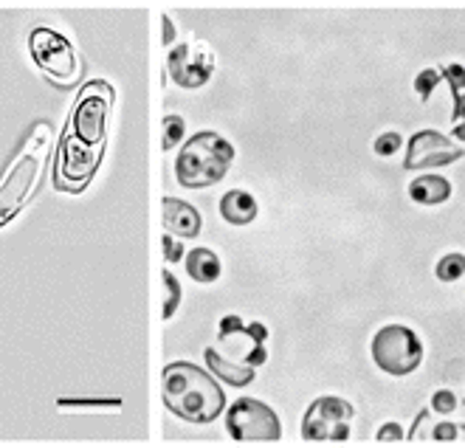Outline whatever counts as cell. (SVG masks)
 <instances>
[{"mask_svg":"<svg viewBox=\"0 0 465 448\" xmlns=\"http://www.w3.org/2000/svg\"><path fill=\"white\" fill-rule=\"evenodd\" d=\"M161 401L178 420L209 426L226 414V392L209 370L193 361H173L161 373Z\"/></svg>","mask_w":465,"mask_h":448,"instance_id":"6da1fadb","label":"cell"},{"mask_svg":"<svg viewBox=\"0 0 465 448\" xmlns=\"http://www.w3.org/2000/svg\"><path fill=\"white\" fill-rule=\"evenodd\" d=\"M51 138H54L51 124L37 122L29 138H25L23 150L17 153V158L9 164L6 175L0 178V229L23 212V206L32 201L35 189L40 186L51 153Z\"/></svg>","mask_w":465,"mask_h":448,"instance_id":"7a4b0ae2","label":"cell"},{"mask_svg":"<svg viewBox=\"0 0 465 448\" xmlns=\"http://www.w3.org/2000/svg\"><path fill=\"white\" fill-rule=\"evenodd\" d=\"M234 164V144L214 130H201L181 144L175 158V181L183 189H206L221 184Z\"/></svg>","mask_w":465,"mask_h":448,"instance_id":"3957f363","label":"cell"},{"mask_svg":"<svg viewBox=\"0 0 465 448\" xmlns=\"http://www.w3.org/2000/svg\"><path fill=\"white\" fill-rule=\"evenodd\" d=\"M370 353L378 370L387 375L403 378L412 375L423 363V342L420 335L406 324H384L370 342Z\"/></svg>","mask_w":465,"mask_h":448,"instance_id":"277c9868","label":"cell"},{"mask_svg":"<svg viewBox=\"0 0 465 448\" xmlns=\"http://www.w3.org/2000/svg\"><path fill=\"white\" fill-rule=\"evenodd\" d=\"M114 88L104 79H94L79 91L76 105L71 110V133L91 147H104L107 138V119L114 107Z\"/></svg>","mask_w":465,"mask_h":448,"instance_id":"5b68a950","label":"cell"},{"mask_svg":"<svg viewBox=\"0 0 465 448\" xmlns=\"http://www.w3.org/2000/svg\"><path fill=\"white\" fill-rule=\"evenodd\" d=\"M226 432L240 443H273L282 437V420L257 398H237L226 406Z\"/></svg>","mask_w":465,"mask_h":448,"instance_id":"8992f818","label":"cell"},{"mask_svg":"<svg viewBox=\"0 0 465 448\" xmlns=\"http://www.w3.org/2000/svg\"><path fill=\"white\" fill-rule=\"evenodd\" d=\"M268 327L262 322H242L240 316H223L217 324V344L221 353L245 367H262L268 361Z\"/></svg>","mask_w":465,"mask_h":448,"instance_id":"52a82bcc","label":"cell"},{"mask_svg":"<svg viewBox=\"0 0 465 448\" xmlns=\"http://www.w3.org/2000/svg\"><path fill=\"white\" fill-rule=\"evenodd\" d=\"M352 420H355V409L350 401H344L339 395H322L302 414V437L311 443L350 440Z\"/></svg>","mask_w":465,"mask_h":448,"instance_id":"ba28073f","label":"cell"},{"mask_svg":"<svg viewBox=\"0 0 465 448\" xmlns=\"http://www.w3.org/2000/svg\"><path fill=\"white\" fill-rule=\"evenodd\" d=\"M102 155L104 147H91L65 130L57 150V166H54V186L65 192H82L91 184Z\"/></svg>","mask_w":465,"mask_h":448,"instance_id":"9c48e42d","label":"cell"},{"mask_svg":"<svg viewBox=\"0 0 465 448\" xmlns=\"http://www.w3.org/2000/svg\"><path fill=\"white\" fill-rule=\"evenodd\" d=\"M29 51H32V60L37 63V68H43L54 82L71 85V82L79 76V57H76L71 40L63 37L60 32L48 29V25H37V29L29 35Z\"/></svg>","mask_w":465,"mask_h":448,"instance_id":"30bf717a","label":"cell"},{"mask_svg":"<svg viewBox=\"0 0 465 448\" xmlns=\"http://www.w3.org/2000/svg\"><path fill=\"white\" fill-rule=\"evenodd\" d=\"M217 60L203 43H181L167 54V74L183 91H198L214 76Z\"/></svg>","mask_w":465,"mask_h":448,"instance_id":"8fae6325","label":"cell"},{"mask_svg":"<svg viewBox=\"0 0 465 448\" xmlns=\"http://www.w3.org/2000/svg\"><path fill=\"white\" fill-rule=\"evenodd\" d=\"M465 155V147L457 144V138H449L440 130H420L406 142L403 170H437L449 166Z\"/></svg>","mask_w":465,"mask_h":448,"instance_id":"7c38bea8","label":"cell"},{"mask_svg":"<svg viewBox=\"0 0 465 448\" xmlns=\"http://www.w3.org/2000/svg\"><path fill=\"white\" fill-rule=\"evenodd\" d=\"M161 223H163V232L175 234L181 240H193L203 229L201 212L181 198H163L161 201Z\"/></svg>","mask_w":465,"mask_h":448,"instance_id":"4fadbf2b","label":"cell"},{"mask_svg":"<svg viewBox=\"0 0 465 448\" xmlns=\"http://www.w3.org/2000/svg\"><path fill=\"white\" fill-rule=\"evenodd\" d=\"M203 361H206L209 373H212L217 381H223L226 386H234V389L252 386L254 378H257V370H254V367H245V363H237V361L226 358L221 350H214V347H209V350L203 353Z\"/></svg>","mask_w":465,"mask_h":448,"instance_id":"5bb4252c","label":"cell"},{"mask_svg":"<svg viewBox=\"0 0 465 448\" xmlns=\"http://www.w3.org/2000/svg\"><path fill=\"white\" fill-rule=\"evenodd\" d=\"M260 214V204L252 192L245 189H229L221 198V217L232 226H249Z\"/></svg>","mask_w":465,"mask_h":448,"instance_id":"9a60e30c","label":"cell"},{"mask_svg":"<svg viewBox=\"0 0 465 448\" xmlns=\"http://www.w3.org/2000/svg\"><path fill=\"white\" fill-rule=\"evenodd\" d=\"M451 192H454L451 181L443 178V175H434V173L420 175V178H415L412 184H409V198H412L415 204H420V206H440V204H446L451 198Z\"/></svg>","mask_w":465,"mask_h":448,"instance_id":"2e32d148","label":"cell"},{"mask_svg":"<svg viewBox=\"0 0 465 448\" xmlns=\"http://www.w3.org/2000/svg\"><path fill=\"white\" fill-rule=\"evenodd\" d=\"M186 274L195 279V283L201 285H209V283H217L223 274V265H221V257L214 254L212 248H193L186 251Z\"/></svg>","mask_w":465,"mask_h":448,"instance_id":"e0dca14e","label":"cell"},{"mask_svg":"<svg viewBox=\"0 0 465 448\" xmlns=\"http://www.w3.org/2000/svg\"><path fill=\"white\" fill-rule=\"evenodd\" d=\"M161 288H163V304H161V319L163 322H170L175 314H178V307H181V283L175 279V274L170 268H163L161 271Z\"/></svg>","mask_w":465,"mask_h":448,"instance_id":"ac0fdd59","label":"cell"},{"mask_svg":"<svg viewBox=\"0 0 465 448\" xmlns=\"http://www.w3.org/2000/svg\"><path fill=\"white\" fill-rule=\"evenodd\" d=\"M183 135H186V122L175 114L170 116H163V130H161V147L163 150H173L183 142Z\"/></svg>","mask_w":465,"mask_h":448,"instance_id":"d6986e66","label":"cell"},{"mask_svg":"<svg viewBox=\"0 0 465 448\" xmlns=\"http://www.w3.org/2000/svg\"><path fill=\"white\" fill-rule=\"evenodd\" d=\"M434 274L440 283H457V279L465 274V254H457V251L454 254H446L440 263H437Z\"/></svg>","mask_w":465,"mask_h":448,"instance_id":"ffe728a7","label":"cell"},{"mask_svg":"<svg viewBox=\"0 0 465 448\" xmlns=\"http://www.w3.org/2000/svg\"><path fill=\"white\" fill-rule=\"evenodd\" d=\"M440 82H443V76H440V71H437V68H426V71H420V74L415 76V91H418L420 102H429V99H431V94H434V88L440 85Z\"/></svg>","mask_w":465,"mask_h":448,"instance_id":"44dd1931","label":"cell"},{"mask_svg":"<svg viewBox=\"0 0 465 448\" xmlns=\"http://www.w3.org/2000/svg\"><path fill=\"white\" fill-rule=\"evenodd\" d=\"M401 144H403L401 133L390 130V133H381V135L375 138L372 150H375V155H381V158H390V155H395V153L401 150Z\"/></svg>","mask_w":465,"mask_h":448,"instance_id":"7402d4cb","label":"cell"},{"mask_svg":"<svg viewBox=\"0 0 465 448\" xmlns=\"http://www.w3.org/2000/svg\"><path fill=\"white\" fill-rule=\"evenodd\" d=\"M440 76H443L446 85L451 88V96H457V94L465 91V65L451 63V65H446V68L440 71Z\"/></svg>","mask_w":465,"mask_h":448,"instance_id":"603a6c76","label":"cell"},{"mask_svg":"<svg viewBox=\"0 0 465 448\" xmlns=\"http://www.w3.org/2000/svg\"><path fill=\"white\" fill-rule=\"evenodd\" d=\"M457 406H460V401L451 389H437L431 395V412H437V414H451Z\"/></svg>","mask_w":465,"mask_h":448,"instance_id":"cb8c5ba5","label":"cell"},{"mask_svg":"<svg viewBox=\"0 0 465 448\" xmlns=\"http://www.w3.org/2000/svg\"><path fill=\"white\" fill-rule=\"evenodd\" d=\"M161 248H163V260L167 263H181L183 257H186V251H183V245L178 243V240H173V234H163L161 237Z\"/></svg>","mask_w":465,"mask_h":448,"instance_id":"d4e9b609","label":"cell"},{"mask_svg":"<svg viewBox=\"0 0 465 448\" xmlns=\"http://www.w3.org/2000/svg\"><path fill=\"white\" fill-rule=\"evenodd\" d=\"M431 440H443V443H451V440H460V426L457 423H437L431 429Z\"/></svg>","mask_w":465,"mask_h":448,"instance_id":"484cf974","label":"cell"},{"mask_svg":"<svg viewBox=\"0 0 465 448\" xmlns=\"http://www.w3.org/2000/svg\"><path fill=\"white\" fill-rule=\"evenodd\" d=\"M381 443H392V440H401L403 437V429L398 426V423H384L378 429V434H375Z\"/></svg>","mask_w":465,"mask_h":448,"instance_id":"4316f807","label":"cell"},{"mask_svg":"<svg viewBox=\"0 0 465 448\" xmlns=\"http://www.w3.org/2000/svg\"><path fill=\"white\" fill-rule=\"evenodd\" d=\"M161 25H163V35H161V43L163 45H173V40H175V25H173V20H170V15H161Z\"/></svg>","mask_w":465,"mask_h":448,"instance_id":"83f0119b","label":"cell"},{"mask_svg":"<svg viewBox=\"0 0 465 448\" xmlns=\"http://www.w3.org/2000/svg\"><path fill=\"white\" fill-rule=\"evenodd\" d=\"M451 119H454V124H457V122H465V94H457V96H454Z\"/></svg>","mask_w":465,"mask_h":448,"instance_id":"f1b7e54d","label":"cell"},{"mask_svg":"<svg viewBox=\"0 0 465 448\" xmlns=\"http://www.w3.org/2000/svg\"><path fill=\"white\" fill-rule=\"evenodd\" d=\"M454 138H457L460 144H465V122H457L454 124Z\"/></svg>","mask_w":465,"mask_h":448,"instance_id":"f546056e","label":"cell"},{"mask_svg":"<svg viewBox=\"0 0 465 448\" xmlns=\"http://www.w3.org/2000/svg\"><path fill=\"white\" fill-rule=\"evenodd\" d=\"M460 437L465 440V423H460Z\"/></svg>","mask_w":465,"mask_h":448,"instance_id":"4dcf8cb0","label":"cell"}]
</instances>
